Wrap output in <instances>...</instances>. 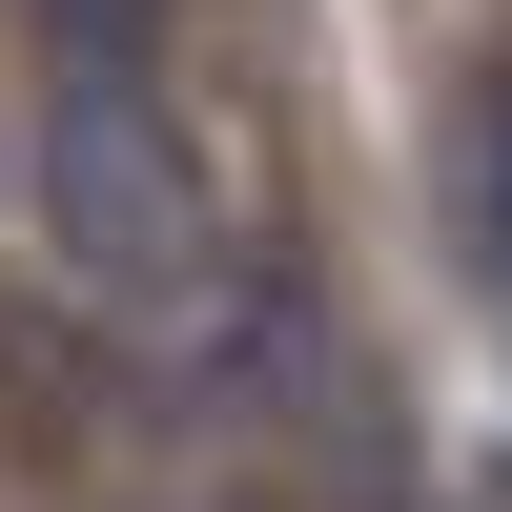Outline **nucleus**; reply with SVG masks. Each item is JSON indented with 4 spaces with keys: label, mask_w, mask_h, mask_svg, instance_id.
Masks as SVG:
<instances>
[{
    "label": "nucleus",
    "mask_w": 512,
    "mask_h": 512,
    "mask_svg": "<svg viewBox=\"0 0 512 512\" xmlns=\"http://www.w3.org/2000/svg\"><path fill=\"white\" fill-rule=\"evenodd\" d=\"M164 0H41V62H144Z\"/></svg>",
    "instance_id": "3"
},
{
    "label": "nucleus",
    "mask_w": 512,
    "mask_h": 512,
    "mask_svg": "<svg viewBox=\"0 0 512 512\" xmlns=\"http://www.w3.org/2000/svg\"><path fill=\"white\" fill-rule=\"evenodd\" d=\"M451 226H472V267L512 287V21L472 41V82H451Z\"/></svg>",
    "instance_id": "2"
},
{
    "label": "nucleus",
    "mask_w": 512,
    "mask_h": 512,
    "mask_svg": "<svg viewBox=\"0 0 512 512\" xmlns=\"http://www.w3.org/2000/svg\"><path fill=\"white\" fill-rule=\"evenodd\" d=\"M41 267L103 328H205L226 308V205H205L185 123L144 103V62H62L41 82Z\"/></svg>",
    "instance_id": "1"
}]
</instances>
